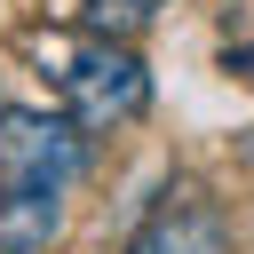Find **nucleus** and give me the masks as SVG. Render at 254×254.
<instances>
[{
	"label": "nucleus",
	"instance_id": "nucleus-1",
	"mask_svg": "<svg viewBox=\"0 0 254 254\" xmlns=\"http://www.w3.org/2000/svg\"><path fill=\"white\" fill-rule=\"evenodd\" d=\"M24 48L56 71V95H64V119L79 135H111L127 119H143L151 103V71L127 40H95V32H24Z\"/></svg>",
	"mask_w": 254,
	"mask_h": 254
},
{
	"label": "nucleus",
	"instance_id": "nucleus-2",
	"mask_svg": "<svg viewBox=\"0 0 254 254\" xmlns=\"http://www.w3.org/2000/svg\"><path fill=\"white\" fill-rule=\"evenodd\" d=\"M87 167V143L71 119L48 111H16L0 103V190H32V198H64Z\"/></svg>",
	"mask_w": 254,
	"mask_h": 254
},
{
	"label": "nucleus",
	"instance_id": "nucleus-3",
	"mask_svg": "<svg viewBox=\"0 0 254 254\" xmlns=\"http://www.w3.org/2000/svg\"><path fill=\"white\" fill-rule=\"evenodd\" d=\"M135 254H230V222H222V206H206L198 190H183V198H167L135 230Z\"/></svg>",
	"mask_w": 254,
	"mask_h": 254
},
{
	"label": "nucleus",
	"instance_id": "nucleus-4",
	"mask_svg": "<svg viewBox=\"0 0 254 254\" xmlns=\"http://www.w3.org/2000/svg\"><path fill=\"white\" fill-rule=\"evenodd\" d=\"M64 230V198H32V190H0V254H40Z\"/></svg>",
	"mask_w": 254,
	"mask_h": 254
},
{
	"label": "nucleus",
	"instance_id": "nucleus-5",
	"mask_svg": "<svg viewBox=\"0 0 254 254\" xmlns=\"http://www.w3.org/2000/svg\"><path fill=\"white\" fill-rule=\"evenodd\" d=\"M167 8H175V0H79V32H95V40H135V32H151Z\"/></svg>",
	"mask_w": 254,
	"mask_h": 254
},
{
	"label": "nucleus",
	"instance_id": "nucleus-6",
	"mask_svg": "<svg viewBox=\"0 0 254 254\" xmlns=\"http://www.w3.org/2000/svg\"><path fill=\"white\" fill-rule=\"evenodd\" d=\"M222 71H230V79H254V40H246V48H230V56H222Z\"/></svg>",
	"mask_w": 254,
	"mask_h": 254
},
{
	"label": "nucleus",
	"instance_id": "nucleus-7",
	"mask_svg": "<svg viewBox=\"0 0 254 254\" xmlns=\"http://www.w3.org/2000/svg\"><path fill=\"white\" fill-rule=\"evenodd\" d=\"M246 159H254V143H246Z\"/></svg>",
	"mask_w": 254,
	"mask_h": 254
}]
</instances>
